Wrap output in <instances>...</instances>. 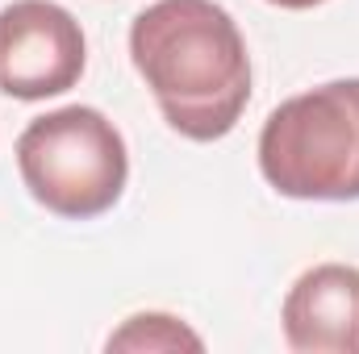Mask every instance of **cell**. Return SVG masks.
<instances>
[{"instance_id":"cell-5","label":"cell","mask_w":359,"mask_h":354,"mask_svg":"<svg viewBox=\"0 0 359 354\" xmlns=\"http://www.w3.org/2000/svg\"><path fill=\"white\" fill-rule=\"evenodd\" d=\"M280 325L297 354H359V267H309L288 288Z\"/></svg>"},{"instance_id":"cell-6","label":"cell","mask_w":359,"mask_h":354,"mask_svg":"<svg viewBox=\"0 0 359 354\" xmlns=\"http://www.w3.org/2000/svg\"><path fill=\"white\" fill-rule=\"evenodd\" d=\"M109 351H205V342L172 313H134L109 338Z\"/></svg>"},{"instance_id":"cell-1","label":"cell","mask_w":359,"mask_h":354,"mask_svg":"<svg viewBox=\"0 0 359 354\" xmlns=\"http://www.w3.org/2000/svg\"><path fill=\"white\" fill-rule=\"evenodd\" d=\"M130 59L163 121L188 142H217L247 113V38L213 0L147 4L130 25Z\"/></svg>"},{"instance_id":"cell-4","label":"cell","mask_w":359,"mask_h":354,"mask_svg":"<svg viewBox=\"0 0 359 354\" xmlns=\"http://www.w3.org/2000/svg\"><path fill=\"white\" fill-rule=\"evenodd\" d=\"M88 46L80 21L55 0H13L0 8V92L46 100L80 84Z\"/></svg>"},{"instance_id":"cell-2","label":"cell","mask_w":359,"mask_h":354,"mask_svg":"<svg viewBox=\"0 0 359 354\" xmlns=\"http://www.w3.org/2000/svg\"><path fill=\"white\" fill-rule=\"evenodd\" d=\"M259 171L288 200H359V80L276 104L259 129Z\"/></svg>"},{"instance_id":"cell-3","label":"cell","mask_w":359,"mask_h":354,"mask_svg":"<svg viewBox=\"0 0 359 354\" xmlns=\"http://www.w3.org/2000/svg\"><path fill=\"white\" fill-rule=\"evenodd\" d=\"M17 171L29 196L67 221L109 213L130 179L121 129L92 104H67L34 117L17 138Z\"/></svg>"},{"instance_id":"cell-7","label":"cell","mask_w":359,"mask_h":354,"mask_svg":"<svg viewBox=\"0 0 359 354\" xmlns=\"http://www.w3.org/2000/svg\"><path fill=\"white\" fill-rule=\"evenodd\" d=\"M276 8H292V13H301V8H313V4H326V0H268Z\"/></svg>"}]
</instances>
